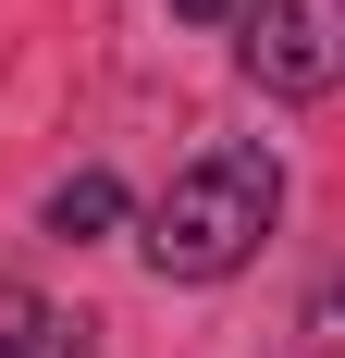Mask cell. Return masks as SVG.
Masks as SVG:
<instances>
[{"instance_id":"6da1fadb","label":"cell","mask_w":345,"mask_h":358,"mask_svg":"<svg viewBox=\"0 0 345 358\" xmlns=\"http://www.w3.org/2000/svg\"><path fill=\"white\" fill-rule=\"evenodd\" d=\"M272 210H284L272 148H247V136L198 148V161L148 198V272H161V285H222V272H247V259H259Z\"/></svg>"},{"instance_id":"277c9868","label":"cell","mask_w":345,"mask_h":358,"mask_svg":"<svg viewBox=\"0 0 345 358\" xmlns=\"http://www.w3.org/2000/svg\"><path fill=\"white\" fill-rule=\"evenodd\" d=\"M111 222H124V185H111V173H62V185H50V235L87 248V235H111Z\"/></svg>"},{"instance_id":"3957f363","label":"cell","mask_w":345,"mask_h":358,"mask_svg":"<svg viewBox=\"0 0 345 358\" xmlns=\"http://www.w3.org/2000/svg\"><path fill=\"white\" fill-rule=\"evenodd\" d=\"M0 358H99L87 322H62L37 285H0Z\"/></svg>"},{"instance_id":"8992f818","label":"cell","mask_w":345,"mask_h":358,"mask_svg":"<svg viewBox=\"0 0 345 358\" xmlns=\"http://www.w3.org/2000/svg\"><path fill=\"white\" fill-rule=\"evenodd\" d=\"M172 13H185V25H235L247 0H172Z\"/></svg>"},{"instance_id":"5b68a950","label":"cell","mask_w":345,"mask_h":358,"mask_svg":"<svg viewBox=\"0 0 345 358\" xmlns=\"http://www.w3.org/2000/svg\"><path fill=\"white\" fill-rule=\"evenodd\" d=\"M296 358H345V272L309 296V322H296Z\"/></svg>"},{"instance_id":"7a4b0ae2","label":"cell","mask_w":345,"mask_h":358,"mask_svg":"<svg viewBox=\"0 0 345 358\" xmlns=\"http://www.w3.org/2000/svg\"><path fill=\"white\" fill-rule=\"evenodd\" d=\"M247 87L333 99L345 87V0H247Z\"/></svg>"}]
</instances>
